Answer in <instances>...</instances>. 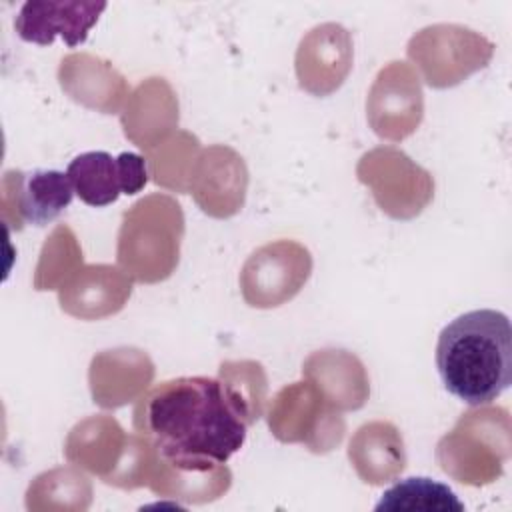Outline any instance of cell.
<instances>
[{
  "label": "cell",
  "instance_id": "1",
  "mask_svg": "<svg viewBox=\"0 0 512 512\" xmlns=\"http://www.w3.org/2000/svg\"><path fill=\"white\" fill-rule=\"evenodd\" d=\"M248 418L216 378L180 376L150 388L134 408V428L182 470L224 464L244 440Z\"/></svg>",
  "mask_w": 512,
  "mask_h": 512
},
{
  "label": "cell",
  "instance_id": "2",
  "mask_svg": "<svg viewBox=\"0 0 512 512\" xmlns=\"http://www.w3.org/2000/svg\"><path fill=\"white\" fill-rule=\"evenodd\" d=\"M436 368L444 388L468 406L496 400L512 382V326L504 312L470 310L438 334Z\"/></svg>",
  "mask_w": 512,
  "mask_h": 512
},
{
  "label": "cell",
  "instance_id": "3",
  "mask_svg": "<svg viewBox=\"0 0 512 512\" xmlns=\"http://www.w3.org/2000/svg\"><path fill=\"white\" fill-rule=\"evenodd\" d=\"M104 8V2H26L14 20V30L24 42L48 46L62 36L74 48L88 38Z\"/></svg>",
  "mask_w": 512,
  "mask_h": 512
},
{
  "label": "cell",
  "instance_id": "4",
  "mask_svg": "<svg viewBox=\"0 0 512 512\" xmlns=\"http://www.w3.org/2000/svg\"><path fill=\"white\" fill-rule=\"evenodd\" d=\"M18 208L22 222L44 226L58 218L72 202L74 188L66 172L32 170L18 172Z\"/></svg>",
  "mask_w": 512,
  "mask_h": 512
},
{
  "label": "cell",
  "instance_id": "5",
  "mask_svg": "<svg viewBox=\"0 0 512 512\" xmlns=\"http://www.w3.org/2000/svg\"><path fill=\"white\" fill-rule=\"evenodd\" d=\"M66 174L72 182L74 194L88 206H108L122 194L118 162L104 150L78 154L70 160Z\"/></svg>",
  "mask_w": 512,
  "mask_h": 512
},
{
  "label": "cell",
  "instance_id": "6",
  "mask_svg": "<svg viewBox=\"0 0 512 512\" xmlns=\"http://www.w3.org/2000/svg\"><path fill=\"white\" fill-rule=\"evenodd\" d=\"M374 510L376 512H382V510H424V512L458 510L462 512L464 504L446 484L426 476H412L384 490Z\"/></svg>",
  "mask_w": 512,
  "mask_h": 512
},
{
  "label": "cell",
  "instance_id": "7",
  "mask_svg": "<svg viewBox=\"0 0 512 512\" xmlns=\"http://www.w3.org/2000/svg\"><path fill=\"white\" fill-rule=\"evenodd\" d=\"M118 170H120V182H122V194L130 196L140 192L148 182V170L146 160L136 152H120L116 156Z\"/></svg>",
  "mask_w": 512,
  "mask_h": 512
}]
</instances>
